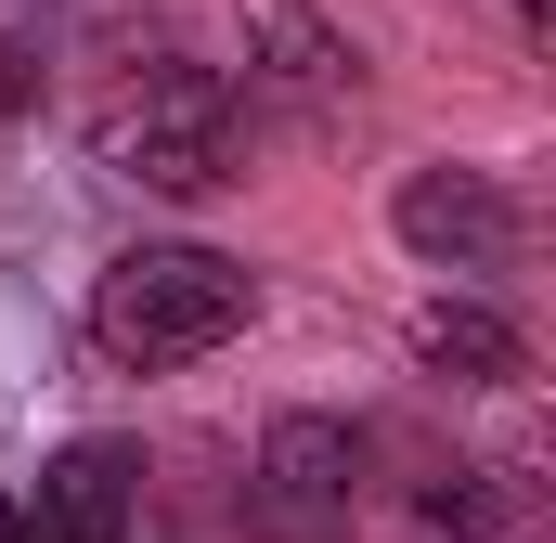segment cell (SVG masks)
<instances>
[{
  "label": "cell",
  "instance_id": "7a4b0ae2",
  "mask_svg": "<svg viewBox=\"0 0 556 543\" xmlns=\"http://www.w3.org/2000/svg\"><path fill=\"white\" fill-rule=\"evenodd\" d=\"M91 155L142 194H220L233 181V91L207 65H130L91 104Z\"/></svg>",
  "mask_w": 556,
  "mask_h": 543
},
{
  "label": "cell",
  "instance_id": "3957f363",
  "mask_svg": "<svg viewBox=\"0 0 556 543\" xmlns=\"http://www.w3.org/2000/svg\"><path fill=\"white\" fill-rule=\"evenodd\" d=\"M350 505H363V440L337 414H285L273 440H260L247 531L260 543H350Z\"/></svg>",
  "mask_w": 556,
  "mask_h": 543
},
{
  "label": "cell",
  "instance_id": "6da1fadb",
  "mask_svg": "<svg viewBox=\"0 0 556 543\" xmlns=\"http://www.w3.org/2000/svg\"><path fill=\"white\" fill-rule=\"evenodd\" d=\"M247 311H260L247 260H220V247H130V260H104V285H91V350L117 376H168V363L233 350Z\"/></svg>",
  "mask_w": 556,
  "mask_h": 543
},
{
  "label": "cell",
  "instance_id": "ba28073f",
  "mask_svg": "<svg viewBox=\"0 0 556 543\" xmlns=\"http://www.w3.org/2000/svg\"><path fill=\"white\" fill-rule=\"evenodd\" d=\"M39 78H52V13L39 0H0V130L39 104Z\"/></svg>",
  "mask_w": 556,
  "mask_h": 543
},
{
  "label": "cell",
  "instance_id": "5b68a950",
  "mask_svg": "<svg viewBox=\"0 0 556 543\" xmlns=\"http://www.w3.org/2000/svg\"><path fill=\"white\" fill-rule=\"evenodd\" d=\"M130 518H142V453L130 440H78L13 505V543H130Z\"/></svg>",
  "mask_w": 556,
  "mask_h": 543
},
{
  "label": "cell",
  "instance_id": "52a82bcc",
  "mask_svg": "<svg viewBox=\"0 0 556 543\" xmlns=\"http://www.w3.org/2000/svg\"><path fill=\"white\" fill-rule=\"evenodd\" d=\"M260 52H273V78L298 91V104H337V91L363 78V52H350L337 26H311L298 0H260Z\"/></svg>",
  "mask_w": 556,
  "mask_h": 543
},
{
  "label": "cell",
  "instance_id": "8992f818",
  "mask_svg": "<svg viewBox=\"0 0 556 543\" xmlns=\"http://www.w3.org/2000/svg\"><path fill=\"white\" fill-rule=\"evenodd\" d=\"M402 337H415V363L440 389H518V376H531V337H518L492 298H427Z\"/></svg>",
  "mask_w": 556,
  "mask_h": 543
},
{
  "label": "cell",
  "instance_id": "277c9868",
  "mask_svg": "<svg viewBox=\"0 0 556 543\" xmlns=\"http://www.w3.org/2000/svg\"><path fill=\"white\" fill-rule=\"evenodd\" d=\"M389 220H402V247H415L427 272H505L518 260V207H505L492 168H415Z\"/></svg>",
  "mask_w": 556,
  "mask_h": 543
},
{
  "label": "cell",
  "instance_id": "9c48e42d",
  "mask_svg": "<svg viewBox=\"0 0 556 543\" xmlns=\"http://www.w3.org/2000/svg\"><path fill=\"white\" fill-rule=\"evenodd\" d=\"M0 543H13V505H0Z\"/></svg>",
  "mask_w": 556,
  "mask_h": 543
}]
</instances>
